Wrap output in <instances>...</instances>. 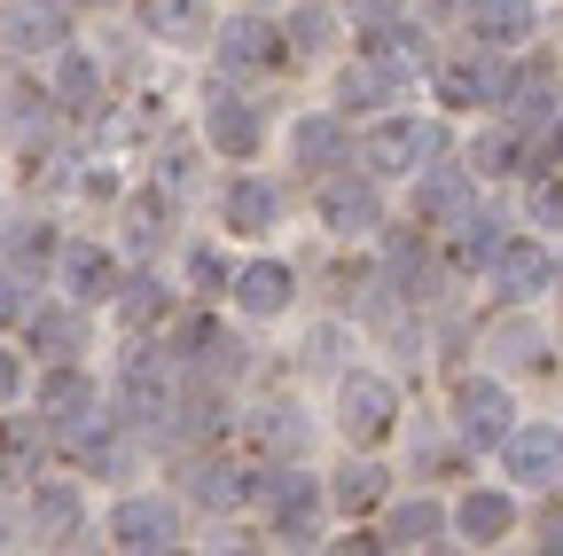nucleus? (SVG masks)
Returning <instances> with one entry per match:
<instances>
[{
    "label": "nucleus",
    "mask_w": 563,
    "mask_h": 556,
    "mask_svg": "<svg viewBox=\"0 0 563 556\" xmlns=\"http://www.w3.org/2000/svg\"><path fill=\"white\" fill-rule=\"evenodd\" d=\"M336 424H344V439L376 447V439L399 424V392H391L384 377H344V392H336Z\"/></svg>",
    "instance_id": "nucleus-1"
},
{
    "label": "nucleus",
    "mask_w": 563,
    "mask_h": 556,
    "mask_svg": "<svg viewBox=\"0 0 563 556\" xmlns=\"http://www.w3.org/2000/svg\"><path fill=\"white\" fill-rule=\"evenodd\" d=\"M431 150H439V126H422V118H384L368 142H361V165H368V173H415Z\"/></svg>",
    "instance_id": "nucleus-2"
},
{
    "label": "nucleus",
    "mask_w": 563,
    "mask_h": 556,
    "mask_svg": "<svg viewBox=\"0 0 563 556\" xmlns=\"http://www.w3.org/2000/svg\"><path fill=\"white\" fill-rule=\"evenodd\" d=\"M501 462H509V478H525V486H540V494H555V486H563V432H548V424L501 432Z\"/></svg>",
    "instance_id": "nucleus-3"
},
{
    "label": "nucleus",
    "mask_w": 563,
    "mask_h": 556,
    "mask_svg": "<svg viewBox=\"0 0 563 556\" xmlns=\"http://www.w3.org/2000/svg\"><path fill=\"white\" fill-rule=\"evenodd\" d=\"M173 533H180L173 502H150V494L118 502V517H110V541H118V548H133V556H157V548H173Z\"/></svg>",
    "instance_id": "nucleus-4"
},
{
    "label": "nucleus",
    "mask_w": 563,
    "mask_h": 556,
    "mask_svg": "<svg viewBox=\"0 0 563 556\" xmlns=\"http://www.w3.org/2000/svg\"><path fill=\"white\" fill-rule=\"evenodd\" d=\"M454 424H462V439H477V447H501V432H509V392L493 384V377H470V384L454 392Z\"/></svg>",
    "instance_id": "nucleus-5"
},
{
    "label": "nucleus",
    "mask_w": 563,
    "mask_h": 556,
    "mask_svg": "<svg viewBox=\"0 0 563 556\" xmlns=\"http://www.w3.org/2000/svg\"><path fill=\"white\" fill-rule=\"evenodd\" d=\"M336 95H344V102H399V95H407V55H391V47L352 55L344 79H336Z\"/></svg>",
    "instance_id": "nucleus-6"
},
{
    "label": "nucleus",
    "mask_w": 563,
    "mask_h": 556,
    "mask_svg": "<svg viewBox=\"0 0 563 556\" xmlns=\"http://www.w3.org/2000/svg\"><path fill=\"white\" fill-rule=\"evenodd\" d=\"M203 133H211V150H228V157H251L258 150V110L243 95H228V79L203 95Z\"/></svg>",
    "instance_id": "nucleus-7"
},
{
    "label": "nucleus",
    "mask_w": 563,
    "mask_h": 556,
    "mask_svg": "<svg viewBox=\"0 0 563 556\" xmlns=\"http://www.w3.org/2000/svg\"><path fill=\"white\" fill-rule=\"evenodd\" d=\"M118 400H125V415H133V424H165V415H173V384H165V361H157V353H125Z\"/></svg>",
    "instance_id": "nucleus-8"
},
{
    "label": "nucleus",
    "mask_w": 563,
    "mask_h": 556,
    "mask_svg": "<svg viewBox=\"0 0 563 556\" xmlns=\"http://www.w3.org/2000/svg\"><path fill=\"white\" fill-rule=\"evenodd\" d=\"M220 55H228V72H274L282 55H290V32H274V24H258V17H243V24H228V40H220Z\"/></svg>",
    "instance_id": "nucleus-9"
},
{
    "label": "nucleus",
    "mask_w": 563,
    "mask_h": 556,
    "mask_svg": "<svg viewBox=\"0 0 563 556\" xmlns=\"http://www.w3.org/2000/svg\"><path fill=\"white\" fill-rule=\"evenodd\" d=\"M321 220H329L336 236H368V228L384 220V204H376L368 181H329V188H321Z\"/></svg>",
    "instance_id": "nucleus-10"
},
{
    "label": "nucleus",
    "mask_w": 563,
    "mask_h": 556,
    "mask_svg": "<svg viewBox=\"0 0 563 556\" xmlns=\"http://www.w3.org/2000/svg\"><path fill=\"white\" fill-rule=\"evenodd\" d=\"M63 291L79 298V306H102V298L118 291L110 251H102V243H70V251H63Z\"/></svg>",
    "instance_id": "nucleus-11"
},
{
    "label": "nucleus",
    "mask_w": 563,
    "mask_h": 556,
    "mask_svg": "<svg viewBox=\"0 0 563 556\" xmlns=\"http://www.w3.org/2000/svg\"><path fill=\"white\" fill-rule=\"evenodd\" d=\"M290 291H298V283H290V266H282V259H251V266L235 274V306L258 314V321L290 306Z\"/></svg>",
    "instance_id": "nucleus-12"
},
{
    "label": "nucleus",
    "mask_w": 563,
    "mask_h": 556,
    "mask_svg": "<svg viewBox=\"0 0 563 556\" xmlns=\"http://www.w3.org/2000/svg\"><path fill=\"white\" fill-rule=\"evenodd\" d=\"M79 415H95V384H87L79 369L40 377V424H47V432H70Z\"/></svg>",
    "instance_id": "nucleus-13"
},
{
    "label": "nucleus",
    "mask_w": 563,
    "mask_h": 556,
    "mask_svg": "<svg viewBox=\"0 0 563 556\" xmlns=\"http://www.w3.org/2000/svg\"><path fill=\"white\" fill-rule=\"evenodd\" d=\"M493 274H501L509 298H540V291L555 283V259H548L540 243H501V251H493Z\"/></svg>",
    "instance_id": "nucleus-14"
},
{
    "label": "nucleus",
    "mask_w": 563,
    "mask_h": 556,
    "mask_svg": "<svg viewBox=\"0 0 563 556\" xmlns=\"http://www.w3.org/2000/svg\"><path fill=\"white\" fill-rule=\"evenodd\" d=\"M470 32H477L485 47L532 40V0H470Z\"/></svg>",
    "instance_id": "nucleus-15"
},
{
    "label": "nucleus",
    "mask_w": 563,
    "mask_h": 556,
    "mask_svg": "<svg viewBox=\"0 0 563 556\" xmlns=\"http://www.w3.org/2000/svg\"><path fill=\"white\" fill-rule=\"evenodd\" d=\"M501 102H509L517 126H548L555 118V72H548V63H525V72L501 87Z\"/></svg>",
    "instance_id": "nucleus-16"
},
{
    "label": "nucleus",
    "mask_w": 563,
    "mask_h": 556,
    "mask_svg": "<svg viewBox=\"0 0 563 556\" xmlns=\"http://www.w3.org/2000/svg\"><path fill=\"white\" fill-rule=\"evenodd\" d=\"M313 502H321V494H313V478H298V470H290V478H266V510H274V525L290 533V541L313 533Z\"/></svg>",
    "instance_id": "nucleus-17"
},
{
    "label": "nucleus",
    "mask_w": 563,
    "mask_h": 556,
    "mask_svg": "<svg viewBox=\"0 0 563 556\" xmlns=\"http://www.w3.org/2000/svg\"><path fill=\"white\" fill-rule=\"evenodd\" d=\"M501 87H509V72H501V63H446V72H439V95L446 102H501Z\"/></svg>",
    "instance_id": "nucleus-18"
},
{
    "label": "nucleus",
    "mask_w": 563,
    "mask_h": 556,
    "mask_svg": "<svg viewBox=\"0 0 563 556\" xmlns=\"http://www.w3.org/2000/svg\"><path fill=\"white\" fill-rule=\"evenodd\" d=\"M439 533H446L439 502H399L391 525H384V548H439Z\"/></svg>",
    "instance_id": "nucleus-19"
},
{
    "label": "nucleus",
    "mask_w": 563,
    "mask_h": 556,
    "mask_svg": "<svg viewBox=\"0 0 563 556\" xmlns=\"http://www.w3.org/2000/svg\"><path fill=\"white\" fill-rule=\"evenodd\" d=\"M32 533L40 541H70L79 533V494H70V486H40L32 494Z\"/></svg>",
    "instance_id": "nucleus-20"
},
{
    "label": "nucleus",
    "mask_w": 563,
    "mask_h": 556,
    "mask_svg": "<svg viewBox=\"0 0 563 556\" xmlns=\"http://www.w3.org/2000/svg\"><path fill=\"white\" fill-rule=\"evenodd\" d=\"M141 9H150V24L165 40H203L211 32V0H141Z\"/></svg>",
    "instance_id": "nucleus-21"
},
{
    "label": "nucleus",
    "mask_w": 563,
    "mask_h": 556,
    "mask_svg": "<svg viewBox=\"0 0 563 556\" xmlns=\"http://www.w3.org/2000/svg\"><path fill=\"white\" fill-rule=\"evenodd\" d=\"M9 47H63V9H55V0H32V9H16L9 17Z\"/></svg>",
    "instance_id": "nucleus-22"
},
{
    "label": "nucleus",
    "mask_w": 563,
    "mask_h": 556,
    "mask_svg": "<svg viewBox=\"0 0 563 556\" xmlns=\"http://www.w3.org/2000/svg\"><path fill=\"white\" fill-rule=\"evenodd\" d=\"M454 525H462L470 541H501V533L517 525V510H509V494H470V502L454 510Z\"/></svg>",
    "instance_id": "nucleus-23"
},
{
    "label": "nucleus",
    "mask_w": 563,
    "mask_h": 556,
    "mask_svg": "<svg viewBox=\"0 0 563 556\" xmlns=\"http://www.w3.org/2000/svg\"><path fill=\"white\" fill-rule=\"evenodd\" d=\"M228 220H235L243 236L274 228V188H266V181H235V188H228Z\"/></svg>",
    "instance_id": "nucleus-24"
},
{
    "label": "nucleus",
    "mask_w": 563,
    "mask_h": 556,
    "mask_svg": "<svg viewBox=\"0 0 563 556\" xmlns=\"http://www.w3.org/2000/svg\"><path fill=\"white\" fill-rule=\"evenodd\" d=\"M290 150H298V165H329L344 150V133H336V118H298L290 126Z\"/></svg>",
    "instance_id": "nucleus-25"
},
{
    "label": "nucleus",
    "mask_w": 563,
    "mask_h": 556,
    "mask_svg": "<svg viewBox=\"0 0 563 556\" xmlns=\"http://www.w3.org/2000/svg\"><path fill=\"white\" fill-rule=\"evenodd\" d=\"M368 502H384V470L376 462H344L336 470V510L352 517V510H368Z\"/></svg>",
    "instance_id": "nucleus-26"
},
{
    "label": "nucleus",
    "mask_w": 563,
    "mask_h": 556,
    "mask_svg": "<svg viewBox=\"0 0 563 556\" xmlns=\"http://www.w3.org/2000/svg\"><path fill=\"white\" fill-rule=\"evenodd\" d=\"M493 251H501V236H493V220L462 212V220H454V266H493Z\"/></svg>",
    "instance_id": "nucleus-27"
},
{
    "label": "nucleus",
    "mask_w": 563,
    "mask_h": 556,
    "mask_svg": "<svg viewBox=\"0 0 563 556\" xmlns=\"http://www.w3.org/2000/svg\"><path fill=\"white\" fill-rule=\"evenodd\" d=\"M470 165H477V173H525V150H517V133H509V126H493V133H477Z\"/></svg>",
    "instance_id": "nucleus-28"
},
{
    "label": "nucleus",
    "mask_w": 563,
    "mask_h": 556,
    "mask_svg": "<svg viewBox=\"0 0 563 556\" xmlns=\"http://www.w3.org/2000/svg\"><path fill=\"white\" fill-rule=\"evenodd\" d=\"M462 204H470L462 173H431V181H422V212H431V220H462Z\"/></svg>",
    "instance_id": "nucleus-29"
},
{
    "label": "nucleus",
    "mask_w": 563,
    "mask_h": 556,
    "mask_svg": "<svg viewBox=\"0 0 563 556\" xmlns=\"http://www.w3.org/2000/svg\"><path fill=\"white\" fill-rule=\"evenodd\" d=\"M32 345H47V353H79V314H63V306L32 314Z\"/></svg>",
    "instance_id": "nucleus-30"
},
{
    "label": "nucleus",
    "mask_w": 563,
    "mask_h": 556,
    "mask_svg": "<svg viewBox=\"0 0 563 556\" xmlns=\"http://www.w3.org/2000/svg\"><path fill=\"white\" fill-rule=\"evenodd\" d=\"M55 95H63V110H95V63H87V55H63Z\"/></svg>",
    "instance_id": "nucleus-31"
},
{
    "label": "nucleus",
    "mask_w": 563,
    "mask_h": 556,
    "mask_svg": "<svg viewBox=\"0 0 563 556\" xmlns=\"http://www.w3.org/2000/svg\"><path fill=\"white\" fill-rule=\"evenodd\" d=\"M196 494H203L211 510H235V502L251 494V478H243V470H220V462H211V470L196 478Z\"/></svg>",
    "instance_id": "nucleus-32"
},
{
    "label": "nucleus",
    "mask_w": 563,
    "mask_h": 556,
    "mask_svg": "<svg viewBox=\"0 0 563 556\" xmlns=\"http://www.w3.org/2000/svg\"><path fill=\"white\" fill-rule=\"evenodd\" d=\"M118 314H125L133 329H150V321L165 314V291H157V283H125V298H118Z\"/></svg>",
    "instance_id": "nucleus-33"
},
{
    "label": "nucleus",
    "mask_w": 563,
    "mask_h": 556,
    "mask_svg": "<svg viewBox=\"0 0 563 556\" xmlns=\"http://www.w3.org/2000/svg\"><path fill=\"white\" fill-rule=\"evenodd\" d=\"M9 259H16V266H47V259H55V236H47V228H9Z\"/></svg>",
    "instance_id": "nucleus-34"
},
{
    "label": "nucleus",
    "mask_w": 563,
    "mask_h": 556,
    "mask_svg": "<svg viewBox=\"0 0 563 556\" xmlns=\"http://www.w3.org/2000/svg\"><path fill=\"white\" fill-rule=\"evenodd\" d=\"M525 212L540 220V228H563V181H532V204Z\"/></svg>",
    "instance_id": "nucleus-35"
},
{
    "label": "nucleus",
    "mask_w": 563,
    "mask_h": 556,
    "mask_svg": "<svg viewBox=\"0 0 563 556\" xmlns=\"http://www.w3.org/2000/svg\"><path fill=\"white\" fill-rule=\"evenodd\" d=\"M173 353H188V361L196 353H220V329H211V321H180L173 329Z\"/></svg>",
    "instance_id": "nucleus-36"
},
{
    "label": "nucleus",
    "mask_w": 563,
    "mask_h": 556,
    "mask_svg": "<svg viewBox=\"0 0 563 556\" xmlns=\"http://www.w3.org/2000/svg\"><path fill=\"white\" fill-rule=\"evenodd\" d=\"M391 274H399L407 291L422 283V243H415V236H391Z\"/></svg>",
    "instance_id": "nucleus-37"
},
{
    "label": "nucleus",
    "mask_w": 563,
    "mask_h": 556,
    "mask_svg": "<svg viewBox=\"0 0 563 556\" xmlns=\"http://www.w3.org/2000/svg\"><path fill=\"white\" fill-rule=\"evenodd\" d=\"M157 220H165V196H141V204H133V243H157V236H165Z\"/></svg>",
    "instance_id": "nucleus-38"
},
{
    "label": "nucleus",
    "mask_w": 563,
    "mask_h": 556,
    "mask_svg": "<svg viewBox=\"0 0 563 556\" xmlns=\"http://www.w3.org/2000/svg\"><path fill=\"white\" fill-rule=\"evenodd\" d=\"M188 274H196L203 291H220V283H228V266H220V251H196V259H188Z\"/></svg>",
    "instance_id": "nucleus-39"
},
{
    "label": "nucleus",
    "mask_w": 563,
    "mask_h": 556,
    "mask_svg": "<svg viewBox=\"0 0 563 556\" xmlns=\"http://www.w3.org/2000/svg\"><path fill=\"white\" fill-rule=\"evenodd\" d=\"M290 32H298V47H321V32H329V17H321V9H298V24H290Z\"/></svg>",
    "instance_id": "nucleus-40"
},
{
    "label": "nucleus",
    "mask_w": 563,
    "mask_h": 556,
    "mask_svg": "<svg viewBox=\"0 0 563 556\" xmlns=\"http://www.w3.org/2000/svg\"><path fill=\"white\" fill-rule=\"evenodd\" d=\"M16 392H24V361H16V353H0V407H9Z\"/></svg>",
    "instance_id": "nucleus-41"
},
{
    "label": "nucleus",
    "mask_w": 563,
    "mask_h": 556,
    "mask_svg": "<svg viewBox=\"0 0 563 556\" xmlns=\"http://www.w3.org/2000/svg\"><path fill=\"white\" fill-rule=\"evenodd\" d=\"M540 548H563V502L540 510Z\"/></svg>",
    "instance_id": "nucleus-42"
},
{
    "label": "nucleus",
    "mask_w": 563,
    "mask_h": 556,
    "mask_svg": "<svg viewBox=\"0 0 563 556\" xmlns=\"http://www.w3.org/2000/svg\"><path fill=\"white\" fill-rule=\"evenodd\" d=\"M24 314V291H16V274H0V321H16Z\"/></svg>",
    "instance_id": "nucleus-43"
},
{
    "label": "nucleus",
    "mask_w": 563,
    "mask_h": 556,
    "mask_svg": "<svg viewBox=\"0 0 563 556\" xmlns=\"http://www.w3.org/2000/svg\"><path fill=\"white\" fill-rule=\"evenodd\" d=\"M352 9H361V17H376V24H384V17L399 9V0H352Z\"/></svg>",
    "instance_id": "nucleus-44"
}]
</instances>
